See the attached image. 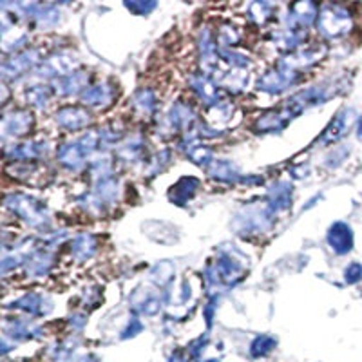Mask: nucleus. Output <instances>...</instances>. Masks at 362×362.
I'll return each mask as SVG.
<instances>
[{
  "label": "nucleus",
  "instance_id": "1",
  "mask_svg": "<svg viewBox=\"0 0 362 362\" xmlns=\"http://www.w3.org/2000/svg\"><path fill=\"white\" fill-rule=\"evenodd\" d=\"M321 25L322 29H325L326 35H329V37H337V35H342L348 31V28L351 25V21L346 11H341V9H332V11L322 15Z\"/></svg>",
  "mask_w": 362,
  "mask_h": 362
},
{
  "label": "nucleus",
  "instance_id": "3",
  "mask_svg": "<svg viewBox=\"0 0 362 362\" xmlns=\"http://www.w3.org/2000/svg\"><path fill=\"white\" fill-rule=\"evenodd\" d=\"M361 277H362L361 264H351V267L346 270V279H348V283H357V281H361Z\"/></svg>",
  "mask_w": 362,
  "mask_h": 362
},
{
  "label": "nucleus",
  "instance_id": "2",
  "mask_svg": "<svg viewBox=\"0 0 362 362\" xmlns=\"http://www.w3.org/2000/svg\"><path fill=\"white\" fill-rule=\"evenodd\" d=\"M328 241L337 254H346V252H350L351 247H354V234H351V230L344 223H335L329 228Z\"/></svg>",
  "mask_w": 362,
  "mask_h": 362
}]
</instances>
